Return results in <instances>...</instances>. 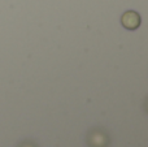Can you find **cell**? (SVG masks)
Here are the masks:
<instances>
[{
    "mask_svg": "<svg viewBox=\"0 0 148 147\" xmlns=\"http://www.w3.org/2000/svg\"><path fill=\"white\" fill-rule=\"evenodd\" d=\"M121 22H122V26L125 29H129V30H135L140 26V16L134 10H127L122 14L121 17Z\"/></svg>",
    "mask_w": 148,
    "mask_h": 147,
    "instance_id": "1",
    "label": "cell"
}]
</instances>
